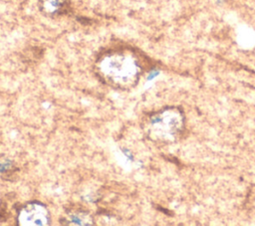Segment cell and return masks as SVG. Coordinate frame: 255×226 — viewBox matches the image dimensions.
Listing matches in <instances>:
<instances>
[{
	"label": "cell",
	"instance_id": "2",
	"mask_svg": "<svg viewBox=\"0 0 255 226\" xmlns=\"http://www.w3.org/2000/svg\"><path fill=\"white\" fill-rule=\"evenodd\" d=\"M180 112L175 109L158 113L150 118V128L152 134L168 140L176 136L182 129L183 118Z\"/></svg>",
	"mask_w": 255,
	"mask_h": 226
},
{
	"label": "cell",
	"instance_id": "1",
	"mask_svg": "<svg viewBox=\"0 0 255 226\" xmlns=\"http://www.w3.org/2000/svg\"><path fill=\"white\" fill-rule=\"evenodd\" d=\"M101 69L103 73L110 79H122L128 82L137 75V65L130 55L125 53H113L108 55L101 61Z\"/></svg>",
	"mask_w": 255,
	"mask_h": 226
},
{
	"label": "cell",
	"instance_id": "3",
	"mask_svg": "<svg viewBox=\"0 0 255 226\" xmlns=\"http://www.w3.org/2000/svg\"><path fill=\"white\" fill-rule=\"evenodd\" d=\"M40 10L47 16H59L66 13L70 7L69 0H40Z\"/></svg>",
	"mask_w": 255,
	"mask_h": 226
}]
</instances>
